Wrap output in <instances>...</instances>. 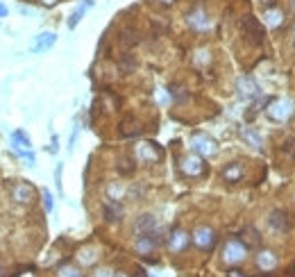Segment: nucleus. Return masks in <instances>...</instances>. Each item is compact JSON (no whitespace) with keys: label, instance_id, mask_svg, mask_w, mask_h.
Here are the masks:
<instances>
[{"label":"nucleus","instance_id":"obj_1","mask_svg":"<svg viewBox=\"0 0 295 277\" xmlns=\"http://www.w3.org/2000/svg\"><path fill=\"white\" fill-rule=\"evenodd\" d=\"M248 245L243 243V241L239 239H229L225 243V248H222V261L229 263V266H236V263H241L245 257H248Z\"/></svg>","mask_w":295,"mask_h":277},{"label":"nucleus","instance_id":"obj_2","mask_svg":"<svg viewBox=\"0 0 295 277\" xmlns=\"http://www.w3.org/2000/svg\"><path fill=\"white\" fill-rule=\"evenodd\" d=\"M293 112H295V102H293L290 98L275 100V102H270V104L266 107L268 118H272V121H277V123L288 121V118L293 116Z\"/></svg>","mask_w":295,"mask_h":277},{"label":"nucleus","instance_id":"obj_3","mask_svg":"<svg viewBox=\"0 0 295 277\" xmlns=\"http://www.w3.org/2000/svg\"><path fill=\"white\" fill-rule=\"evenodd\" d=\"M163 243V236H161V232H157V230H152V232H145V234H136V241H134V248H136V252L139 254H150L152 250H157L159 245Z\"/></svg>","mask_w":295,"mask_h":277},{"label":"nucleus","instance_id":"obj_4","mask_svg":"<svg viewBox=\"0 0 295 277\" xmlns=\"http://www.w3.org/2000/svg\"><path fill=\"white\" fill-rule=\"evenodd\" d=\"M191 241H193V245L198 250H202V252H211L213 248H216L218 243V234L211 230V227H198V230L193 232V236H191Z\"/></svg>","mask_w":295,"mask_h":277},{"label":"nucleus","instance_id":"obj_5","mask_svg":"<svg viewBox=\"0 0 295 277\" xmlns=\"http://www.w3.org/2000/svg\"><path fill=\"white\" fill-rule=\"evenodd\" d=\"M180 171L184 173L186 177H202V175H207V163L202 161V157H184L182 159V163H180Z\"/></svg>","mask_w":295,"mask_h":277},{"label":"nucleus","instance_id":"obj_6","mask_svg":"<svg viewBox=\"0 0 295 277\" xmlns=\"http://www.w3.org/2000/svg\"><path fill=\"white\" fill-rule=\"evenodd\" d=\"M268 225H270V230H275L277 234H284V232H290L293 220H290L286 209H275V211H270V216H268Z\"/></svg>","mask_w":295,"mask_h":277},{"label":"nucleus","instance_id":"obj_7","mask_svg":"<svg viewBox=\"0 0 295 277\" xmlns=\"http://www.w3.org/2000/svg\"><path fill=\"white\" fill-rule=\"evenodd\" d=\"M236 89H239L241 98L248 100V102H252L254 98H259V95H261V89H259V84L254 82V77H250V75L239 77V82H236Z\"/></svg>","mask_w":295,"mask_h":277},{"label":"nucleus","instance_id":"obj_8","mask_svg":"<svg viewBox=\"0 0 295 277\" xmlns=\"http://www.w3.org/2000/svg\"><path fill=\"white\" fill-rule=\"evenodd\" d=\"M191 148H193L200 157H213V154L218 152L216 141L209 139V136H204V134H195L193 139H191Z\"/></svg>","mask_w":295,"mask_h":277},{"label":"nucleus","instance_id":"obj_9","mask_svg":"<svg viewBox=\"0 0 295 277\" xmlns=\"http://www.w3.org/2000/svg\"><path fill=\"white\" fill-rule=\"evenodd\" d=\"M243 30H245V34H248V39H250V43L252 45H261L263 43V27L254 16H245L243 18Z\"/></svg>","mask_w":295,"mask_h":277},{"label":"nucleus","instance_id":"obj_10","mask_svg":"<svg viewBox=\"0 0 295 277\" xmlns=\"http://www.w3.org/2000/svg\"><path fill=\"white\" fill-rule=\"evenodd\" d=\"M186 23H189L195 32H207L209 27H211V18H209V14L204 12L202 7H195L193 12L186 16Z\"/></svg>","mask_w":295,"mask_h":277},{"label":"nucleus","instance_id":"obj_11","mask_svg":"<svg viewBox=\"0 0 295 277\" xmlns=\"http://www.w3.org/2000/svg\"><path fill=\"white\" fill-rule=\"evenodd\" d=\"M168 250H170V252H184L186 248H189V243H191V236L186 234L184 230H180V227H177V230H172L170 232V236H168Z\"/></svg>","mask_w":295,"mask_h":277},{"label":"nucleus","instance_id":"obj_12","mask_svg":"<svg viewBox=\"0 0 295 277\" xmlns=\"http://www.w3.org/2000/svg\"><path fill=\"white\" fill-rule=\"evenodd\" d=\"M254 263H257L259 270L270 272V270H275V268L279 266V257H277L272 250H259L257 257H254Z\"/></svg>","mask_w":295,"mask_h":277},{"label":"nucleus","instance_id":"obj_13","mask_svg":"<svg viewBox=\"0 0 295 277\" xmlns=\"http://www.w3.org/2000/svg\"><path fill=\"white\" fill-rule=\"evenodd\" d=\"M136 154H139V159L145 163H152V161H159V159H161V150L154 143H141L139 148H136Z\"/></svg>","mask_w":295,"mask_h":277},{"label":"nucleus","instance_id":"obj_14","mask_svg":"<svg viewBox=\"0 0 295 277\" xmlns=\"http://www.w3.org/2000/svg\"><path fill=\"white\" fill-rule=\"evenodd\" d=\"M102 216L107 223H118L123 218V204L118 200H107L102 207Z\"/></svg>","mask_w":295,"mask_h":277},{"label":"nucleus","instance_id":"obj_15","mask_svg":"<svg viewBox=\"0 0 295 277\" xmlns=\"http://www.w3.org/2000/svg\"><path fill=\"white\" fill-rule=\"evenodd\" d=\"M243 175H245V168H243V163H239V161L227 163V166L222 168V180L231 182V184H234V182H241Z\"/></svg>","mask_w":295,"mask_h":277},{"label":"nucleus","instance_id":"obj_16","mask_svg":"<svg viewBox=\"0 0 295 277\" xmlns=\"http://www.w3.org/2000/svg\"><path fill=\"white\" fill-rule=\"evenodd\" d=\"M157 230V218L152 213H141L134 223V232L136 234H145V232H152Z\"/></svg>","mask_w":295,"mask_h":277},{"label":"nucleus","instance_id":"obj_17","mask_svg":"<svg viewBox=\"0 0 295 277\" xmlns=\"http://www.w3.org/2000/svg\"><path fill=\"white\" fill-rule=\"evenodd\" d=\"M12 195H14V200L16 202H30L32 198H34V189H32L30 184H16L14 186V191H12Z\"/></svg>","mask_w":295,"mask_h":277},{"label":"nucleus","instance_id":"obj_18","mask_svg":"<svg viewBox=\"0 0 295 277\" xmlns=\"http://www.w3.org/2000/svg\"><path fill=\"white\" fill-rule=\"evenodd\" d=\"M54 41H57V34L54 32H43V34L36 36V43H34V52H41V50H48L54 45Z\"/></svg>","mask_w":295,"mask_h":277},{"label":"nucleus","instance_id":"obj_19","mask_svg":"<svg viewBox=\"0 0 295 277\" xmlns=\"http://www.w3.org/2000/svg\"><path fill=\"white\" fill-rule=\"evenodd\" d=\"M281 23H284V14H281L279 9H277V7L266 9V25L268 27L277 30V27H281Z\"/></svg>","mask_w":295,"mask_h":277},{"label":"nucleus","instance_id":"obj_20","mask_svg":"<svg viewBox=\"0 0 295 277\" xmlns=\"http://www.w3.org/2000/svg\"><path fill=\"white\" fill-rule=\"evenodd\" d=\"M139 32L136 30H123L121 32V45H125V48H132V45L139 43Z\"/></svg>","mask_w":295,"mask_h":277},{"label":"nucleus","instance_id":"obj_21","mask_svg":"<svg viewBox=\"0 0 295 277\" xmlns=\"http://www.w3.org/2000/svg\"><path fill=\"white\" fill-rule=\"evenodd\" d=\"M243 234H245V241H243V243L248 245V248H254V245L261 243V234H259V232L254 230V227H248V230H245Z\"/></svg>","mask_w":295,"mask_h":277},{"label":"nucleus","instance_id":"obj_22","mask_svg":"<svg viewBox=\"0 0 295 277\" xmlns=\"http://www.w3.org/2000/svg\"><path fill=\"white\" fill-rule=\"evenodd\" d=\"M89 7H91V0H86V3H82L80 7H77L75 12L71 14V21H68V27H75L77 23H80V18L84 16V12H86V9H89Z\"/></svg>","mask_w":295,"mask_h":277},{"label":"nucleus","instance_id":"obj_23","mask_svg":"<svg viewBox=\"0 0 295 277\" xmlns=\"http://www.w3.org/2000/svg\"><path fill=\"white\" fill-rule=\"evenodd\" d=\"M241 134H243V139H245V141H250V143H252V148H254V150H259V152H261V139H259V134H254V132L250 130V127H248V130H243Z\"/></svg>","mask_w":295,"mask_h":277},{"label":"nucleus","instance_id":"obj_24","mask_svg":"<svg viewBox=\"0 0 295 277\" xmlns=\"http://www.w3.org/2000/svg\"><path fill=\"white\" fill-rule=\"evenodd\" d=\"M77 259H80V263H84V266H91V263H95V250H91V248H86V250H82L80 254H77Z\"/></svg>","mask_w":295,"mask_h":277},{"label":"nucleus","instance_id":"obj_25","mask_svg":"<svg viewBox=\"0 0 295 277\" xmlns=\"http://www.w3.org/2000/svg\"><path fill=\"white\" fill-rule=\"evenodd\" d=\"M57 277H84V272L73 268V266H62L57 270Z\"/></svg>","mask_w":295,"mask_h":277},{"label":"nucleus","instance_id":"obj_26","mask_svg":"<svg viewBox=\"0 0 295 277\" xmlns=\"http://www.w3.org/2000/svg\"><path fill=\"white\" fill-rule=\"evenodd\" d=\"M12 141H16V143H18V145H23L25 150H30V148H32V143H30V139H27V134H25V132H21V130L14 132V134H12Z\"/></svg>","mask_w":295,"mask_h":277},{"label":"nucleus","instance_id":"obj_27","mask_svg":"<svg viewBox=\"0 0 295 277\" xmlns=\"http://www.w3.org/2000/svg\"><path fill=\"white\" fill-rule=\"evenodd\" d=\"M281 148H284V152L288 154V157H290V159H293V161H295V139H293V136H290V139H286V141H284V145H281Z\"/></svg>","mask_w":295,"mask_h":277},{"label":"nucleus","instance_id":"obj_28","mask_svg":"<svg viewBox=\"0 0 295 277\" xmlns=\"http://www.w3.org/2000/svg\"><path fill=\"white\" fill-rule=\"evenodd\" d=\"M43 207H45V211H52V207H54V202H52V193L50 191H43Z\"/></svg>","mask_w":295,"mask_h":277},{"label":"nucleus","instance_id":"obj_29","mask_svg":"<svg viewBox=\"0 0 295 277\" xmlns=\"http://www.w3.org/2000/svg\"><path fill=\"white\" fill-rule=\"evenodd\" d=\"M123 195V186H109V200H118Z\"/></svg>","mask_w":295,"mask_h":277},{"label":"nucleus","instance_id":"obj_30","mask_svg":"<svg viewBox=\"0 0 295 277\" xmlns=\"http://www.w3.org/2000/svg\"><path fill=\"white\" fill-rule=\"evenodd\" d=\"M134 66H136V64H134V59H132V57H125V59L121 62V68H123L125 73H130Z\"/></svg>","mask_w":295,"mask_h":277},{"label":"nucleus","instance_id":"obj_31","mask_svg":"<svg viewBox=\"0 0 295 277\" xmlns=\"http://www.w3.org/2000/svg\"><path fill=\"white\" fill-rule=\"evenodd\" d=\"M93 277H116V272H113L111 268H98Z\"/></svg>","mask_w":295,"mask_h":277},{"label":"nucleus","instance_id":"obj_32","mask_svg":"<svg viewBox=\"0 0 295 277\" xmlns=\"http://www.w3.org/2000/svg\"><path fill=\"white\" fill-rule=\"evenodd\" d=\"M54 180H57V186L62 189V166H57V171H54Z\"/></svg>","mask_w":295,"mask_h":277},{"label":"nucleus","instance_id":"obj_33","mask_svg":"<svg viewBox=\"0 0 295 277\" xmlns=\"http://www.w3.org/2000/svg\"><path fill=\"white\" fill-rule=\"evenodd\" d=\"M227 277H245V275H243V272H241V270H231Z\"/></svg>","mask_w":295,"mask_h":277},{"label":"nucleus","instance_id":"obj_34","mask_svg":"<svg viewBox=\"0 0 295 277\" xmlns=\"http://www.w3.org/2000/svg\"><path fill=\"white\" fill-rule=\"evenodd\" d=\"M41 3H43V5H48V7H52V5L57 3V0H41Z\"/></svg>","mask_w":295,"mask_h":277},{"label":"nucleus","instance_id":"obj_35","mask_svg":"<svg viewBox=\"0 0 295 277\" xmlns=\"http://www.w3.org/2000/svg\"><path fill=\"white\" fill-rule=\"evenodd\" d=\"M5 14H7V7H5V5H0V16H5Z\"/></svg>","mask_w":295,"mask_h":277},{"label":"nucleus","instance_id":"obj_36","mask_svg":"<svg viewBox=\"0 0 295 277\" xmlns=\"http://www.w3.org/2000/svg\"><path fill=\"white\" fill-rule=\"evenodd\" d=\"M116 277H130V275H125V272H116Z\"/></svg>","mask_w":295,"mask_h":277},{"label":"nucleus","instance_id":"obj_37","mask_svg":"<svg viewBox=\"0 0 295 277\" xmlns=\"http://www.w3.org/2000/svg\"><path fill=\"white\" fill-rule=\"evenodd\" d=\"M139 277H148V275H145V270H139Z\"/></svg>","mask_w":295,"mask_h":277},{"label":"nucleus","instance_id":"obj_38","mask_svg":"<svg viewBox=\"0 0 295 277\" xmlns=\"http://www.w3.org/2000/svg\"><path fill=\"white\" fill-rule=\"evenodd\" d=\"M3 275H5V268H3V266H0V277H3Z\"/></svg>","mask_w":295,"mask_h":277},{"label":"nucleus","instance_id":"obj_39","mask_svg":"<svg viewBox=\"0 0 295 277\" xmlns=\"http://www.w3.org/2000/svg\"><path fill=\"white\" fill-rule=\"evenodd\" d=\"M293 48H295V39H293Z\"/></svg>","mask_w":295,"mask_h":277}]
</instances>
